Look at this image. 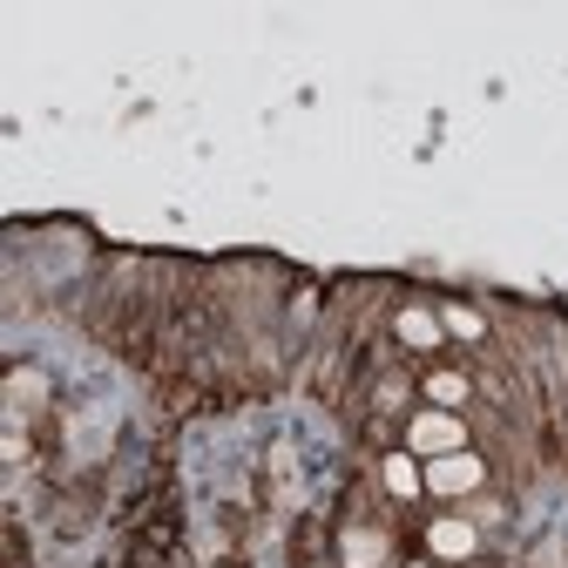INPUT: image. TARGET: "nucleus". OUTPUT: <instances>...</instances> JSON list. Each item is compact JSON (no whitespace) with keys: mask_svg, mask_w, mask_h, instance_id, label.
I'll return each instance as SVG.
<instances>
[{"mask_svg":"<svg viewBox=\"0 0 568 568\" xmlns=\"http://www.w3.org/2000/svg\"><path fill=\"white\" fill-rule=\"evenodd\" d=\"M434 548L440 555H474V528L467 521H434Z\"/></svg>","mask_w":568,"mask_h":568,"instance_id":"3","label":"nucleus"},{"mask_svg":"<svg viewBox=\"0 0 568 568\" xmlns=\"http://www.w3.org/2000/svg\"><path fill=\"white\" fill-rule=\"evenodd\" d=\"M460 447V419L454 413H419L413 419V454H454Z\"/></svg>","mask_w":568,"mask_h":568,"instance_id":"1","label":"nucleus"},{"mask_svg":"<svg viewBox=\"0 0 568 568\" xmlns=\"http://www.w3.org/2000/svg\"><path fill=\"white\" fill-rule=\"evenodd\" d=\"M474 480H480V460L474 454H440L434 474H426V487H440V494H467Z\"/></svg>","mask_w":568,"mask_h":568,"instance_id":"2","label":"nucleus"},{"mask_svg":"<svg viewBox=\"0 0 568 568\" xmlns=\"http://www.w3.org/2000/svg\"><path fill=\"white\" fill-rule=\"evenodd\" d=\"M379 555H386V541H379V535H352V541H345V561H352V568H373Z\"/></svg>","mask_w":568,"mask_h":568,"instance_id":"4","label":"nucleus"},{"mask_svg":"<svg viewBox=\"0 0 568 568\" xmlns=\"http://www.w3.org/2000/svg\"><path fill=\"white\" fill-rule=\"evenodd\" d=\"M386 487H393V494H419V467H413L406 454H399V460H386Z\"/></svg>","mask_w":568,"mask_h":568,"instance_id":"5","label":"nucleus"},{"mask_svg":"<svg viewBox=\"0 0 568 568\" xmlns=\"http://www.w3.org/2000/svg\"><path fill=\"white\" fill-rule=\"evenodd\" d=\"M434 332H440V325L426 318V312H406V318H399V338H406V345H426Z\"/></svg>","mask_w":568,"mask_h":568,"instance_id":"6","label":"nucleus"},{"mask_svg":"<svg viewBox=\"0 0 568 568\" xmlns=\"http://www.w3.org/2000/svg\"><path fill=\"white\" fill-rule=\"evenodd\" d=\"M434 399H440V406L467 399V379H460V373H434Z\"/></svg>","mask_w":568,"mask_h":568,"instance_id":"7","label":"nucleus"}]
</instances>
